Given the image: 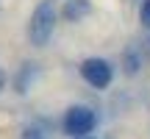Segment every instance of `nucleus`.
Instances as JSON below:
<instances>
[{"mask_svg":"<svg viewBox=\"0 0 150 139\" xmlns=\"http://www.w3.org/2000/svg\"><path fill=\"white\" fill-rule=\"evenodd\" d=\"M53 31H56V6H53V0H42V3L33 9V14H31L28 39H31V45H36V48H45V45L50 42V36H53Z\"/></svg>","mask_w":150,"mask_h":139,"instance_id":"nucleus-1","label":"nucleus"},{"mask_svg":"<svg viewBox=\"0 0 150 139\" xmlns=\"http://www.w3.org/2000/svg\"><path fill=\"white\" fill-rule=\"evenodd\" d=\"M97 125V114L92 111L89 106H70L64 114V123H61V128H64L67 136L78 139V136H89L92 131H95Z\"/></svg>","mask_w":150,"mask_h":139,"instance_id":"nucleus-2","label":"nucleus"},{"mask_svg":"<svg viewBox=\"0 0 150 139\" xmlns=\"http://www.w3.org/2000/svg\"><path fill=\"white\" fill-rule=\"evenodd\" d=\"M81 78L95 89H106L114 78V70L106 59H86V61H81Z\"/></svg>","mask_w":150,"mask_h":139,"instance_id":"nucleus-3","label":"nucleus"},{"mask_svg":"<svg viewBox=\"0 0 150 139\" xmlns=\"http://www.w3.org/2000/svg\"><path fill=\"white\" fill-rule=\"evenodd\" d=\"M89 11H92V3H89V0H67L64 9H61V14H64V20L78 22V20H83Z\"/></svg>","mask_w":150,"mask_h":139,"instance_id":"nucleus-4","label":"nucleus"},{"mask_svg":"<svg viewBox=\"0 0 150 139\" xmlns=\"http://www.w3.org/2000/svg\"><path fill=\"white\" fill-rule=\"evenodd\" d=\"M33 72H36V67H33V64H22L20 75H17V81H14V89L20 92V95H22V92H28V84H31Z\"/></svg>","mask_w":150,"mask_h":139,"instance_id":"nucleus-5","label":"nucleus"},{"mask_svg":"<svg viewBox=\"0 0 150 139\" xmlns=\"http://www.w3.org/2000/svg\"><path fill=\"white\" fill-rule=\"evenodd\" d=\"M139 20H142V25L150 28V0H142V9H139Z\"/></svg>","mask_w":150,"mask_h":139,"instance_id":"nucleus-6","label":"nucleus"},{"mask_svg":"<svg viewBox=\"0 0 150 139\" xmlns=\"http://www.w3.org/2000/svg\"><path fill=\"white\" fill-rule=\"evenodd\" d=\"M22 139H45V134H42V131H33V128H28L25 134H22Z\"/></svg>","mask_w":150,"mask_h":139,"instance_id":"nucleus-7","label":"nucleus"},{"mask_svg":"<svg viewBox=\"0 0 150 139\" xmlns=\"http://www.w3.org/2000/svg\"><path fill=\"white\" fill-rule=\"evenodd\" d=\"M3 86H6V72L0 70V92H3Z\"/></svg>","mask_w":150,"mask_h":139,"instance_id":"nucleus-8","label":"nucleus"},{"mask_svg":"<svg viewBox=\"0 0 150 139\" xmlns=\"http://www.w3.org/2000/svg\"><path fill=\"white\" fill-rule=\"evenodd\" d=\"M78 139H95V136H78Z\"/></svg>","mask_w":150,"mask_h":139,"instance_id":"nucleus-9","label":"nucleus"}]
</instances>
